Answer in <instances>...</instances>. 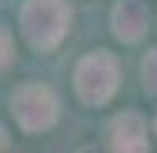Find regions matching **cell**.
<instances>
[{
  "instance_id": "9c48e42d",
  "label": "cell",
  "mask_w": 157,
  "mask_h": 153,
  "mask_svg": "<svg viewBox=\"0 0 157 153\" xmlns=\"http://www.w3.org/2000/svg\"><path fill=\"white\" fill-rule=\"evenodd\" d=\"M7 143H10V137H7V130L0 126V153H7Z\"/></svg>"
},
{
  "instance_id": "7a4b0ae2",
  "label": "cell",
  "mask_w": 157,
  "mask_h": 153,
  "mask_svg": "<svg viewBox=\"0 0 157 153\" xmlns=\"http://www.w3.org/2000/svg\"><path fill=\"white\" fill-rule=\"evenodd\" d=\"M121 87V63L110 50H90L74 67V90L84 107H104Z\"/></svg>"
},
{
  "instance_id": "8992f818",
  "label": "cell",
  "mask_w": 157,
  "mask_h": 153,
  "mask_svg": "<svg viewBox=\"0 0 157 153\" xmlns=\"http://www.w3.org/2000/svg\"><path fill=\"white\" fill-rule=\"evenodd\" d=\"M140 77H144V90L151 93V97H157V47L144 57V63H140Z\"/></svg>"
},
{
  "instance_id": "277c9868",
  "label": "cell",
  "mask_w": 157,
  "mask_h": 153,
  "mask_svg": "<svg viewBox=\"0 0 157 153\" xmlns=\"http://www.w3.org/2000/svg\"><path fill=\"white\" fill-rule=\"evenodd\" d=\"M110 153H151V126L140 113L124 110L110 120Z\"/></svg>"
},
{
  "instance_id": "6da1fadb",
  "label": "cell",
  "mask_w": 157,
  "mask_h": 153,
  "mask_svg": "<svg viewBox=\"0 0 157 153\" xmlns=\"http://www.w3.org/2000/svg\"><path fill=\"white\" fill-rule=\"evenodd\" d=\"M70 30V3L67 0H24L20 33L33 50L50 53L63 43Z\"/></svg>"
},
{
  "instance_id": "52a82bcc",
  "label": "cell",
  "mask_w": 157,
  "mask_h": 153,
  "mask_svg": "<svg viewBox=\"0 0 157 153\" xmlns=\"http://www.w3.org/2000/svg\"><path fill=\"white\" fill-rule=\"evenodd\" d=\"M10 63H13V37L7 27H0V77L10 70Z\"/></svg>"
},
{
  "instance_id": "30bf717a",
  "label": "cell",
  "mask_w": 157,
  "mask_h": 153,
  "mask_svg": "<svg viewBox=\"0 0 157 153\" xmlns=\"http://www.w3.org/2000/svg\"><path fill=\"white\" fill-rule=\"evenodd\" d=\"M154 130H157V123H154Z\"/></svg>"
},
{
  "instance_id": "ba28073f",
  "label": "cell",
  "mask_w": 157,
  "mask_h": 153,
  "mask_svg": "<svg viewBox=\"0 0 157 153\" xmlns=\"http://www.w3.org/2000/svg\"><path fill=\"white\" fill-rule=\"evenodd\" d=\"M74 153H100V147H97V143H87V147H77Z\"/></svg>"
},
{
  "instance_id": "5b68a950",
  "label": "cell",
  "mask_w": 157,
  "mask_h": 153,
  "mask_svg": "<svg viewBox=\"0 0 157 153\" xmlns=\"http://www.w3.org/2000/svg\"><path fill=\"white\" fill-rule=\"evenodd\" d=\"M110 27H114V37L121 43H137L151 27L147 3L144 0H117L110 10Z\"/></svg>"
},
{
  "instance_id": "3957f363",
  "label": "cell",
  "mask_w": 157,
  "mask_h": 153,
  "mask_svg": "<svg viewBox=\"0 0 157 153\" xmlns=\"http://www.w3.org/2000/svg\"><path fill=\"white\" fill-rule=\"evenodd\" d=\"M10 110H13V120H17V126L24 133H44L60 117V100L47 83L30 80V83H20L13 90Z\"/></svg>"
}]
</instances>
